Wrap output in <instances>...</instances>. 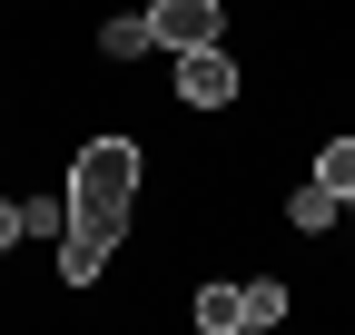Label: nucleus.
Returning a JSON list of instances; mask_svg holds the SVG:
<instances>
[{
  "label": "nucleus",
  "instance_id": "1",
  "mask_svg": "<svg viewBox=\"0 0 355 335\" xmlns=\"http://www.w3.org/2000/svg\"><path fill=\"white\" fill-rule=\"evenodd\" d=\"M128 207H139V138H79L69 148V227H99V237H128Z\"/></svg>",
  "mask_w": 355,
  "mask_h": 335
},
{
  "label": "nucleus",
  "instance_id": "2",
  "mask_svg": "<svg viewBox=\"0 0 355 335\" xmlns=\"http://www.w3.org/2000/svg\"><path fill=\"white\" fill-rule=\"evenodd\" d=\"M168 89L188 99V109H237V99H247V69H237L227 39H198V50L168 60Z\"/></svg>",
  "mask_w": 355,
  "mask_h": 335
},
{
  "label": "nucleus",
  "instance_id": "3",
  "mask_svg": "<svg viewBox=\"0 0 355 335\" xmlns=\"http://www.w3.org/2000/svg\"><path fill=\"white\" fill-rule=\"evenodd\" d=\"M148 39H158V60L198 50V39H227V0H148Z\"/></svg>",
  "mask_w": 355,
  "mask_h": 335
},
{
  "label": "nucleus",
  "instance_id": "4",
  "mask_svg": "<svg viewBox=\"0 0 355 335\" xmlns=\"http://www.w3.org/2000/svg\"><path fill=\"white\" fill-rule=\"evenodd\" d=\"M109 257H119V237H99V227H60V286H69V296H79V286H99Z\"/></svg>",
  "mask_w": 355,
  "mask_h": 335
},
{
  "label": "nucleus",
  "instance_id": "5",
  "mask_svg": "<svg viewBox=\"0 0 355 335\" xmlns=\"http://www.w3.org/2000/svg\"><path fill=\"white\" fill-rule=\"evenodd\" d=\"M188 316H198V335H247V276H207Z\"/></svg>",
  "mask_w": 355,
  "mask_h": 335
},
{
  "label": "nucleus",
  "instance_id": "6",
  "mask_svg": "<svg viewBox=\"0 0 355 335\" xmlns=\"http://www.w3.org/2000/svg\"><path fill=\"white\" fill-rule=\"evenodd\" d=\"M336 207H345L336 188L306 178V188H286V227H296V237H336Z\"/></svg>",
  "mask_w": 355,
  "mask_h": 335
},
{
  "label": "nucleus",
  "instance_id": "7",
  "mask_svg": "<svg viewBox=\"0 0 355 335\" xmlns=\"http://www.w3.org/2000/svg\"><path fill=\"white\" fill-rule=\"evenodd\" d=\"M158 39H148V10H119V20H99V60H148Z\"/></svg>",
  "mask_w": 355,
  "mask_h": 335
},
{
  "label": "nucleus",
  "instance_id": "8",
  "mask_svg": "<svg viewBox=\"0 0 355 335\" xmlns=\"http://www.w3.org/2000/svg\"><path fill=\"white\" fill-rule=\"evenodd\" d=\"M306 178H316V188H336V197H355V138L336 129V138L316 148V168H306Z\"/></svg>",
  "mask_w": 355,
  "mask_h": 335
},
{
  "label": "nucleus",
  "instance_id": "9",
  "mask_svg": "<svg viewBox=\"0 0 355 335\" xmlns=\"http://www.w3.org/2000/svg\"><path fill=\"white\" fill-rule=\"evenodd\" d=\"M69 227V188L60 197H20V237H60Z\"/></svg>",
  "mask_w": 355,
  "mask_h": 335
},
{
  "label": "nucleus",
  "instance_id": "10",
  "mask_svg": "<svg viewBox=\"0 0 355 335\" xmlns=\"http://www.w3.org/2000/svg\"><path fill=\"white\" fill-rule=\"evenodd\" d=\"M286 316V276H247V325H277Z\"/></svg>",
  "mask_w": 355,
  "mask_h": 335
},
{
  "label": "nucleus",
  "instance_id": "11",
  "mask_svg": "<svg viewBox=\"0 0 355 335\" xmlns=\"http://www.w3.org/2000/svg\"><path fill=\"white\" fill-rule=\"evenodd\" d=\"M20 246H30L20 237V197H0V257H20Z\"/></svg>",
  "mask_w": 355,
  "mask_h": 335
},
{
  "label": "nucleus",
  "instance_id": "12",
  "mask_svg": "<svg viewBox=\"0 0 355 335\" xmlns=\"http://www.w3.org/2000/svg\"><path fill=\"white\" fill-rule=\"evenodd\" d=\"M345 237H355V197H345Z\"/></svg>",
  "mask_w": 355,
  "mask_h": 335
}]
</instances>
